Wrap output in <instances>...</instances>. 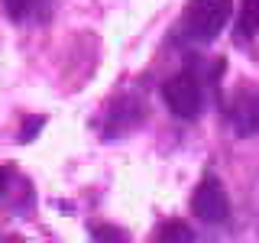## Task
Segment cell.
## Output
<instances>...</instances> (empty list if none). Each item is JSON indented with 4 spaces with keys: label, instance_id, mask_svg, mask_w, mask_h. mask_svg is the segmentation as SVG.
I'll return each mask as SVG.
<instances>
[{
    "label": "cell",
    "instance_id": "1",
    "mask_svg": "<svg viewBox=\"0 0 259 243\" xmlns=\"http://www.w3.org/2000/svg\"><path fill=\"white\" fill-rule=\"evenodd\" d=\"M230 16H233L230 0H191L182 16V29L194 43H210L224 32Z\"/></svg>",
    "mask_w": 259,
    "mask_h": 243
},
{
    "label": "cell",
    "instance_id": "2",
    "mask_svg": "<svg viewBox=\"0 0 259 243\" xmlns=\"http://www.w3.org/2000/svg\"><path fill=\"white\" fill-rule=\"evenodd\" d=\"M162 101H165V107L182 120L198 117L201 107H204V94H201V85L191 71H178V75L168 78L165 85H162Z\"/></svg>",
    "mask_w": 259,
    "mask_h": 243
},
{
    "label": "cell",
    "instance_id": "3",
    "mask_svg": "<svg viewBox=\"0 0 259 243\" xmlns=\"http://www.w3.org/2000/svg\"><path fill=\"white\" fill-rule=\"evenodd\" d=\"M191 211L198 214V221L204 224H224L227 214H230V198H227L224 185L217 182L214 175H207L204 182L198 185V191H194L191 198Z\"/></svg>",
    "mask_w": 259,
    "mask_h": 243
},
{
    "label": "cell",
    "instance_id": "4",
    "mask_svg": "<svg viewBox=\"0 0 259 243\" xmlns=\"http://www.w3.org/2000/svg\"><path fill=\"white\" fill-rule=\"evenodd\" d=\"M230 124L237 130V136L259 133V97L253 91H237L230 104Z\"/></svg>",
    "mask_w": 259,
    "mask_h": 243
},
{
    "label": "cell",
    "instance_id": "5",
    "mask_svg": "<svg viewBox=\"0 0 259 243\" xmlns=\"http://www.w3.org/2000/svg\"><path fill=\"white\" fill-rule=\"evenodd\" d=\"M256 32H259V0H246L237 23V36L246 39V36H256Z\"/></svg>",
    "mask_w": 259,
    "mask_h": 243
},
{
    "label": "cell",
    "instance_id": "6",
    "mask_svg": "<svg viewBox=\"0 0 259 243\" xmlns=\"http://www.w3.org/2000/svg\"><path fill=\"white\" fill-rule=\"evenodd\" d=\"M42 4L49 0H4V10L10 20H29L36 10H42Z\"/></svg>",
    "mask_w": 259,
    "mask_h": 243
},
{
    "label": "cell",
    "instance_id": "7",
    "mask_svg": "<svg viewBox=\"0 0 259 243\" xmlns=\"http://www.w3.org/2000/svg\"><path fill=\"white\" fill-rule=\"evenodd\" d=\"M159 240H182V243H188V240H194V233L182 221H172V224L159 227Z\"/></svg>",
    "mask_w": 259,
    "mask_h": 243
},
{
    "label": "cell",
    "instance_id": "8",
    "mask_svg": "<svg viewBox=\"0 0 259 243\" xmlns=\"http://www.w3.org/2000/svg\"><path fill=\"white\" fill-rule=\"evenodd\" d=\"M94 240H126L120 230H113V227H97V230H91Z\"/></svg>",
    "mask_w": 259,
    "mask_h": 243
},
{
    "label": "cell",
    "instance_id": "9",
    "mask_svg": "<svg viewBox=\"0 0 259 243\" xmlns=\"http://www.w3.org/2000/svg\"><path fill=\"white\" fill-rule=\"evenodd\" d=\"M39 127H42V120H39V117H32L29 124H26V130H23V133H20V140H23V143H29L32 136H36V130H39Z\"/></svg>",
    "mask_w": 259,
    "mask_h": 243
},
{
    "label": "cell",
    "instance_id": "10",
    "mask_svg": "<svg viewBox=\"0 0 259 243\" xmlns=\"http://www.w3.org/2000/svg\"><path fill=\"white\" fill-rule=\"evenodd\" d=\"M7 185H10V172H7V169L0 166V194L7 191Z\"/></svg>",
    "mask_w": 259,
    "mask_h": 243
}]
</instances>
